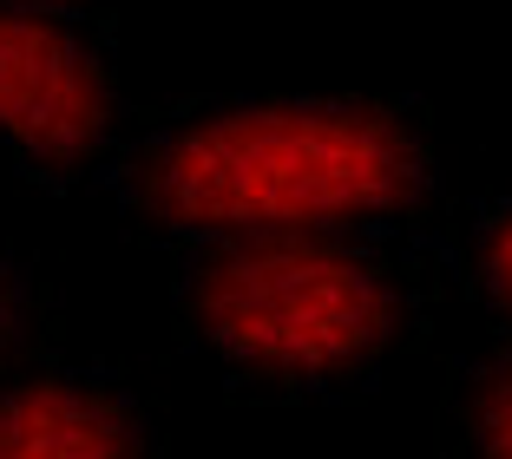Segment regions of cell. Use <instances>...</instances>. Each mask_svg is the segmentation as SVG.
<instances>
[{"instance_id":"1","label":"cell","mask_w":512,"mask_h":459,"mask_svg":"<svg viewBox=\"0 0 512 459\" xmlns=\"http://www.w3.org/2000/svg\"><path fill=\"white\" fill-rule=\"evenodd\" d=\"M440 184L434 119L394 92H191L125 125L99 191L171 243L329 230L414 237Z\"/></svg>"},{"instance_id":"2","label":"cell","mask_w":512,"mask_h":459,"mask_svg":"<svg viewBox=\"0 0 512 459\" xmlns=\"http://www.w3.org/2000/svg\"><path fill=\"white\" fill-rule=\"evenodd\" d=\"M401 237L256 230V237L171 243V335L230 394L348 400L381 381L427 302Z\"/></svg>"},{"instance_id":"3","label":"cell","mask_w":512,"mask_h":459,"mask_svg":"<svg viewBox=\"0 0 512 459\" xmlns=\"http://www.w3.org/2000/svg\"><path fill=\"white\" fill-rule=\"evenodd\" d=\"M119 138V60L99 20L0 0V158L40 191H79L106 178Z\"/></svg>"},{"instance_id":"4","label":"cell","mask_w":512,"mask_h":459,"mask_svg":"<svg viewBox=\"0 0 512 459\" xmlns=\"http://www.w3.org/2000/svg\"><path fill=\"white\" fill-rule=\"evenodd\" d=\"M0 459H158V427L125 374L27 355L0 374Z\"/></svg>"},{"instance_id":"5","label":"cell","mask_w":512,"mask_h":459,"mask_svg":"<svg viewBox=\"0 0 512 459\" xmlns=\"http://www.w3.org/2000/svg\"><path fill=\"white\" fill-rule=\"evenodd\" d=\"M440 446L447 459H512V335L453 361L440 394Z\"/></svg>"},{"instance_id":"6","label":"cell","mask_w":512,"mask_h":459,"mask_svg":"<svg viewBox=\"0 0 512 459\" xmlns=\"http://www.w3.org/2000/svg\"><path fill=\"white\" fill-rule=\"evenodd\" d=\"M447 276L499 335H512V184L486 191L480 204H467V217L453 223Z\"/></svg>"},{"instance_id":"7","label":"cell","mask_w":512,"mask_h":459,"mask_svg":"<svg viewBox=\"0 0 512 459\" xmlns=\"http://www.w3.org/2000/svg\"><path fill=\"white\" fill-rule=\"evenodd\" d=\"M46 328V289L27 263H20L7 243H0V374L14 368V361L40 355L33 341Z\"/></svg>"},{"instance_id":"8","label":"cell","mask_w":512,"mask_h":459,"mask_svg":"<svg viewBox=\"0 0 512 459\" xmlns=\"http://www.w3.org/2000/svg\"><path fill=\"white\" fill-rule=\"evenodd\" d=\"M33 7H53V14H79V20H106V14H119L125 0H33Z\"/></svg>"}]
</instances>
